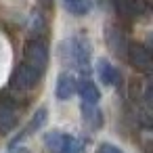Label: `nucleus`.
Masks as SVG:
<instances>
[{"instance_id": "f257e3e1", "label": "nucleus", "mask_w": 153, "mask_h": 153, "mask_svg": "<svg viewBox=\"0 0 153 153\" xmlns=\"http://www.w3.org/2000/svg\"><path fill=\"white\" fill-rule=\"evenodd\" d=\"M23 63L32 69V71H36L38 76H42L44 74V69H46V65H48V46L42 42V40H30L27 44H25V53H23Z\"/></svg>"}, {"instance_id": "f03ea898", "label": "nucleus", "mask_w": 153, "mask_h": 153, "mask_svg": "<svg viewBox=\"0 0 153 153\" xmlns=\"http://www.w3.org/2000/svg\"><path fill=\"white\" fill-rule=\"evenodd\" d=\"M38 78H40V76H38L36 71H32L25 63H21V65L15 69L13 78H11V86L17 88V90H32V88L36 86Z\"/></svg>"}, {"instance_id": "7ed1b4c3", "label": "nucleus", "mask_w": 153, "mask_h": 153, "mask_svg": "<svg viewBox=\"0 0 153 153\" xmlns=\"http://www.w3.org/2000/svg\"><path fill=\"white\" fill-rule=\"evenodd\" d=\"M126 57L130 59V63L140 69V71H149L151 69V57H149V51L140 44H128V51H126Z\"/></svg>"}, {"instance_id": "20e7f679", "label": "nucleus", "mask_w": 153, "mask_h": 153, "mask_svg": "<svg viewBox=\"0 0 153 153\" xmlns=\"http://www.w3.org/2000/svg\"><path fill=\"white\" fill-rule=\"evenodd\" d=\"M76 86H78L76 78H74L71 74L63 71V74L57 78V99H59V101H67V99L76 92Z\"/></svg>"}, {"instance_id": "39448f33", "label": "nucleus", "mask_w": 153, "mask_h": 153, "mask_svg": "<svg viewBox=\"0 0 153 153\" xmlns=\"http://www.w3.org/2000/svg\"><path fill=\"white\" fill-rule=\"evenodd\" d=\"M76 90L80 92L82 103H86V105H97V103H99V99H101L99 88H97V86H94V82H90L88 78H86V80H82V82L76 86Z\"/></svg>"}, {"instance_id": "423d86ee", "label": "nucleus", "mask_w": 153, "mask_h": 153, "mask_svg": "<svg viewBox=\"0 0 153 153\" xmlns=\"http://www.w3.org/2000/svg\"><path fill=\"white\" fill-rule=\"evenodd\" d=\"M97 74H99V78H101V82L105 84V86H113V84H117V71H115V67L109 63V61H105V59H101L99 63H97Z\"/></svg>"}, {"instance_id": "0eeeda50", "label": "nucleus", "mask_w": 153, "mask_h": 153, "mask_svg": "<svg viewBox=\"0 0 153 153\" xmlns=\"http://www.w3.org/2000/svg\"><path fill=\"white\" fill-rule=\"evenodd\" d=\"M71 57L76 61V67L86 69V65H88V46L82 40H78V38L71 40Z\"/></svg>"}, {"instance_id": "6e6552de", "label": "nucleus", "mask_w": 153, "mask_h": 153, "mask_svg": "<svg viewBox=\"0 0 153 153\" xmlns=\"http://www.w3.org/2000/svg\"><path fill=\"white\" fill-rule=\"evenodd\" d=\"M107 40H109V46L113 48V53H115V55H122V57H126L128 42H126V38H124V36H122L117 30L109 27V32H107Z\"/></svg>"}, {"instance_id": "1a4fd4ad", "label": "nucleus", "mask_w": 153, "mask_h": 153, "mask_svg": "<svg viewBox=\"0 0 153 153\" xmlns=\"http://www.w3.org/2000/svg\"><path fill=\"white\" fill-rule=\"evenodd\" d=\"M15 124H17L15 111H13L9 105L0 103V132H9V130H13Z\"/></svg>"}, {"instance_id": "9d476101", "label": "nucleus", "mask_w": 153, "mask_h": 153, "mask_svg": "<svg viewBox=\"0 0 153 153\" xmlns=\"http://www.w3.org/2000/svg\"><path fill=\"white\" fill-rule=\"evenodd\" d=\"M57 153H84V145H82L76 136L61 134V143H59Z\"/></svg>"}, {"instance_id": "9b49d317", "label": "nucleus", "mask_w": 153, "mask_h": 153, "mask_svg": "<svg viewBox=\"0 0 153 153\" xmlns=\"http://www.w3.org/2000/svg\"><path fill=\"white\" fill-rule=\"evenodd\" d=\"M82 115H84V122L90 126V128H99L103 124V115L101 111L97 109V105H86L82 103Z\"/></svg>"}, {"instance_id": "f8f14e48", "label": "nucleus", "mask_w": 153, "mask_h": 153, "mask_svg": "<svg viewBox=\"0 0 153 153\" xmlns=\"http://www.w3.org/2000/svg\"><path fill=\"white\" fill-rule=\"evenodd\" d=\"M63 7H65L71 15L82 17V15H86V13L92 9V2H90V0H63Z\"/></svg>"}, {"instance_id": "ddd939ff", "label": "nucleus", "mask_w": 153, "mask_h": 153, "mask_svg": "<svg viewBox=\"0 0 153 153\" xmlns=\"http://www.w3.org/2000/svg\"><path fill=\"white\" fill-rule=\"evenodd\" d=\"M44 122H46V109H38V111H36V115L32 117L30 126L25 128V132H23V134H27V132H32V130H38Z\"/></svg>"}, {"instance_id": "4468645a", "label": "nucleus", "mask_w": 153, "mask_h": 153, "mask_svg": "<svg viewBox=\"0 0 153 153\" xmlns=\"http://www.w3.org/2000/svg\"><path fill=\"white\" fill-rule=\"evenodd\" d=\"M97 153H124L122 149H117L115 145H111V143H103L101 147H99V151Z\"/></svg>"}, {"instance_id": "2eb2a0df", "label": "nucleus", "mask_w": 153, "mask_h": 153, "mask_svg": "<svg viewBox=\"0 0 153 153\" xmlns=\"http://www.w3.org/2000/svg\"><path fill=\"white\" fill-rule=\"evenodd\" d=\"M115 4H117V9H122V13H130V9H128V0H115Z\"/></svg>"}]
</instances>
